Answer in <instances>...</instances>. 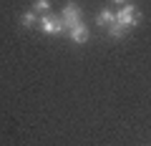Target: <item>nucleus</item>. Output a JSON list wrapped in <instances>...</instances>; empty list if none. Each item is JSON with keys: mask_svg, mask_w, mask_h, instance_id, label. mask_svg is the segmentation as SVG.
<instances>
[{"mask_svg": "<svg viewBox=\"0 0 151 146\" xmlns=\"http://www.w3.org/2000/svg\"><path fill=\"white\" fill-rule=\"evenodd\" d=\"M111 3H116V5H126L129 0H111Z\"/></svg>", "mask_w": 151, "mask_h": 146, "instance_id": "nucleus-9", "label": "nucleus"}, {"mask_svg": "<svg viewBox=\"0 0 151 146\" xmlns=\"http://www.w3.org/2000/svg\"><path fill=\"white\" fill-rule=\"evenodd\" d=\"M20 23H23V28H33L35 25V10H25L20 15Z\"/></svg>", "mask_w": 151, "mask_h": 146, "instance_id": "nucleus-7", "label": "nucleus"}, {"mask_svg": "<svg viewBox=\"0 0 151 146\" xmlns=\"http://www.w3.org/2000/svg\"><path fill=\"white\" fill-rule=\"evenodd\" d=\"M76 23H81V8L76 5V3H68V5L63 8V25H65V30H70Z\"/></svg>", "mask_w": 151, "mask_h": 146, "instance_id": "nucleus-2", "label": "nucleus"}, {"mask_svg": "<svg viewBox=\"0 0 151 146\" xmlns=\"http://www.w3.org/2000/svg\"><path fill=\"white\" fill-rule=\"evenodd\" d=\"M116 20L121 23V25H126V28H131V25H139L141 23V13H139V8H134V5H121V10H116Z\"/></svg>", "mask_w": 151, "mask_h": 146, "instance_id": "nucleus-1", "label": "nucleus"}, {"mask_svg": "<svg viewBox=\"0 0 151 146\" xmlns=\"http://www.w3.org/2000/svg\"><path fill=\"white\" fill-rule=\"evenodd\" d=\"M33 10H35V13H43V15H45V13L50 10V0H35Z\"/></svg>", "mask_w": 151, "mask_h": 146, "instance_id": "nucleus-8", "label": "nucleus"}, {"mask_svg": "<svg viewBox=\"0 0 151 146\" xmlns=\"http://www.w3.org/2000/svg\"><path fill=\"white\" fill-rule=\"evenodd\" d=\"M111 23H116V10L113 8H103L101 15H98V25H111Z\"/></svg>", "mask_w": 151, "mask_h": 146, "instance_id": "nucleus-4", "label": "nucleus"}, {"mask_svg": "<svg viewBox=\"0 0 151 146\" xmlns=\"http://www.w3.org/2000/svg\"><path fill=\"white\" fill-rule=\"evenodd\" d=\"M55 25H58V20H53V15H48V13L40 18V28H43V33H48V35L55 33Z\"/></svg>", "mask_w": 151, "mask_h": 146, "instance_id": "nucleus-5", "label": "nucleus"}, {"mask_svg": "<svg viewBox=\"0 0 151 146\" xmlns=\"http://www.w3.org/2000/svg\"><path fill=\"white\" fill-rule=\"evenodd\" d=\"M124 33H126V25H121L119 20H116V23H111V25H108V35H111V38H121Z\"/></svg>", "mask_w": 151, "mask_h": 146, "instance_id": "nucleus-6", "label": "nucleus"}, {"mask_svg": "<svg viewBox=\"0 0 151 146\" xmlns=\"http://www.w3.org/2000/svg\"><path fill=\"white\" fill-rule=\"evenodd\" d=\"M68 35H70L73 43H86V40H88V28L83 25V23H76V25L68 30Z\"/></svg>", "mask_w": 151, "mask_h": 146, "instance_id": "nucleus-3", "label": "nucleus"}]
</instances>
